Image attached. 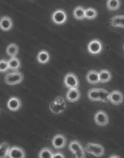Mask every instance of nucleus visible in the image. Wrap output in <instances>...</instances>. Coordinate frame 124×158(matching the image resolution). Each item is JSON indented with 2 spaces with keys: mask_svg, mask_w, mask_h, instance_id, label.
Segmentation results:
<instances>
[{
  "mask_svg": "<svg viewBox=\"0 0 124 158\" xmlns=\"http://www.w3.org/2000/svg\"><path fill=\"white\" fill-rule=\"evenodd\" d=\"M73 17L78 21L86 19V9L81 6H77L73 10Z\"/></svg>",
  "mask_w": 124,
  "mask_h": 158,
  "instance_id": "obj_17",
  "label": "nucleus"
},
{
  "mask_svg": "<svg viewBox=\"0 0 124 158\" xmlns=\"http://www.w3.org/2000/svg\"><path fill=\"white\" fill-rule=\"evenodd\" d=\"M110 26L115 28L124 29V16L123 15H118L113 17L109 21Z\"/></svg>",
  "mask_w": 124,
  "mask_h": 158,
  "instance_id": "obj_15",
  "label": "nucleus"
},
{
  "mask_svg": "<svg viewBox=\"0 0 124 158\" xmlns=\"http://www.w3.org/2000/svg\"><path fill=\"white\" fill-rule=\"evenodd\" d=\"M10 151V147L9 144L3 142L2 143L0 144V156L1 158H5L8 156V153Z\"/></svg>",
  "mask_w": 124,
  "mask_h": 158,
  "instance_id": "obj_24",
  "label": "nucleus"
},
{
  "mask_svg": "<svg viewBox=\"0 0 124 158\" xmlns=\"http://www.w3.org/2000/svg\"><path fill=\"white\" fill-rule=\"evenodd\" d=\"M51 19L56 25H62L67 21V14L64 10L58 9L53 12Z\"/></svg>",
  "mask_w": 124,
  "mask_h": 158,
  "instance_id": "obj_6",
  "label": "nucleus"
},
{
  "mask_svg": "<svg viewBox=\"0 0 124 158\" xmlns=\"http://www.w3.org/2000/svg\"><path fill=\"white\" fill-rule=\"evenodd\" d=\"M106 5H107V8L109 11H117L119 9L121 6V1L120 0H107Z\"/></svg>",
  "mask_w": 124,
  "mask_h": 158,
  "instance_id": "obj_23",
  "label": "nucleus"
},
{
  "mask_svg": "<svg viewBox=\"0 0 124 158\" xmlns=\"http://www.w3.org/2000/svg\"><path fill=\"white\" fill-rule=\"evenodd\" d=\"M88 52L92 55H98L103 50L102 43L99 40H93L90 41L87 45Z\"/></svg>",
  "mask_w": 124,
  "mask_h": 158,
  "instance_id": "obj_7",
  "label": "nucleus"
},
{
  "mask_svg": "<svg viewBox=\"0 0 124 158\" xmlns=\"http://www.w3.org/2000/svg\"><path fill=\"white\" fill-rule=\"evenodd\" d=\"M123 49H124V44H123Z\"/></svg>",
  "mask_w": 124,
  "mask_h": 158,
  "instance_id": "obj_31",
  "label": "nucleus"
},
{
  "mask_svg": "<svg viewBox=\"0 0 124 158\" xmlns=\"http://www.w3.org/2000/svg\"><path fill=\"white\" fill-rule=\"evenodd\" d=\"M100 91V102H109V95L110 93H109L107 90L105 89H99Z\"/></svg>",
  "mask_w": 124,
  "mask_h": 158,
  "instance_id": "obj_25",
  "label": "nucleus"
},
{
  "mask_svg": "<svg viewBox=\"0 0 124 158\" xmlns=\"http://www.w3.org/2000/svg\"><path fill=\"white\" fill-rule=\"evenodd\" d=\"M36 59H37L39 63H41V64L48 63L50 60L49 53L46 50H41V51H40V52H38L37 57H36Z\"/></svg>",
  "mask_w": 124,
  "mask_h": 158,
  "instance_id": "obj_18",
  "label": "nucleus"
},
{
  "mask_svg": "<svg viewBox=\"0 0 124 158\" xmlns=\"http://www.w3.org/2000/svg\"><path fill=\"white\" fill-rule=\"evenodd\" d=\"M7 70H9V64H8V61L2 59L1 61H0V71H1V73L7 72Z\"/></svg>",
  "mask_w": 124,
  "mask_h": 158,
  "instance_id": "obj_28",
  "label": "nucleus"
},
{
  "mask_svg": "<svg viewBox=\"0 0 124 158\" xmlns=\"http://www.w3.org/2000/svg\"><path fill=\"white\" fill-rule=\"evenodd\" d=\"M98 16V12L93 7H88L86 9V19L94 20Z\"/></svg>",
  "mask_w": 124,
  "mask_h": 158,
  "instance_id": "obj_26",
  "label": "nucleus"
},
{
  "mask_svg": "<svg viewBox=\"0 0 124 158\" xmlns=\"http://www.w3.org/2000/svg\"><path fill=\"white\" fill-rule=\"evenodd\" d=\"M94 120L97 125L105 126L109 124V116L104 111H98L94 116Z\"/></svg>",
  "mask_w": 124,
  "mask_h": 158,
  "instance_id": "obj_9",
  "label": "nucleus"
},
{
  "mask_svg": "<svg viewBox=\"0 0 124 158\" xmlns=\"http://www.w3.org/2000/svg\"><path fill=\"white\" fill-rule=\"evenodd\" d=\"M81 91L78 88L68 89L67 92L66 93V100L69 102H78L81 98Z\"/></svg>",
  "mask_w": 124,
  "mask_h": 158,
  "instance_id": "obj_8",
  "label": "nucleus"
},
{
  "mask_svg": "<svg viewBox=\"0 0 124 158\" xmlns=\"http://www.w3.org/2000/svg\"><path fill=\"white\" fill-rule=\"evenodd\" d=\"M66 102L61 96L55 98L53 101L49 104V110L54 114L62 113L66 110Z\"/></svg>",
  "mask_w": 124,
  "mask_h": 158,
  "instance_id": "obj_1",
  "label": "nucleus"
},
{
  "mask_svg": "<svg viewBox=\"0 0 124 158\" xmlns=\"http://www.w3.org/2000/svg\"><path fill=\"white\" fill-rule=\"evenodd\" d=\"M109 102L113 105H120L123 102V94L118 90H113L110 93Z\"/></svg>",
  "mask_w": 124,
  "mask_h": 158,
  "instance_id": "obj_11",
  "label": "nucleus"
},
{
  "mask_svg": "<svg viewBox=\"0 0 124 158\" xmlns=\"http://www.w3.org/2000/svg\"><path fill=\"white\" fill-rule=\"evenodd\" d=\"M13 22L9 17H2L0 20V28L3 31H8L12 28Z\"/></svg>",
  "mask_w": 124,
  "mask_h": 158,
  "instance_id": "obj_16",
  "label": "nucleus"
},
{
  "mask_svg": "<svg viewBox=\"0 0 124 158\" xmlns=\"http://www.w3.org/2000/svg\"><path fill=\"white\" fill-rule=\"evenodd\" d=\"M18 51H19V48L16 44H10L6 48V53L11 57H16L18 53Z\"/></svg>",
  "mask_w": 124,
  "mask_h": 158,
  "instance_id": "obj_22",
  "label": "nucleus"
},
{
  "mask_svg": "<svg viewBox=\"0 0 124 158\" xmlns=\"http://www.w3.org/2000/svg\"><path fill=\"white\" fill-rule=\"evenodd\" d=\"M68 149L76 158L86 157V150L77 140H73L68 145Z\"/></svg>",
  "mask_w": 124,
  "mask_h": 158,
  "instance_id": "obj_3",
  "label": "nucleus"
},
{
  "mask_svg": "<svg viewBox=\"0 0 124 158\" xmlns=\"http://www.w3.org/2000/svg\"><path fill=\"white\" fill-rule=\"evenodd\" d=\"M85 150H86V152L91 154V155H93L95 156H97V157H100V156H104V154H105L104 147L98 143H88L86 145Z\"/></svg>",
  "mask_w": 124,
  "mask_h": 158,
  "instance_id": "obj_4",
  "label": "nucleus"
},
{
  "mask_svg": "<svg viewBox=\"0 0 124 158\" xmlns=\"http://www.w3.org/2000/svg\"><path fill=\"white\" fill-rule=\"evenodd\" d=\"M8 157L10 158H24L26 157V153L24 150L19 147H12L10 148Z\"/></svg>",
  "mask_w": 124,
  "mask_h": 158,
  "instance_id": "obj_14",
  "label": "nucleus"
},
{
  "mask_svg": "<svg viewBox=\"0 0 124 158\" xmlns=\"http://www.w3.org/2000/svg\"><path fill=\"white\" fill-rule=\"evenodd\" d=\"M53 152L48 148H44L41 149L38 155L40 158H53Z\"/></svg>",
  "mask_w": 124,
  "mask_h": 158,
  "instance_id": "obj_27",
  "label": "nucleus"
},
{
  "mask_svg": "<svg viewBox=\"0 0 124 158\" xmlns=\"http://www.w3.org/2000/svg\"><path fill=\"white\" fill-rule=\"evenodd\" d=\"M63 85L67 89H73V88H78L80 83H79L77 76L74 73L69 72L64 76Z\"/></svg>",
  "mask_w": 124,
  "mask_h": 158,
  "instance_id": "obj_5",
  "label": "nucleus"
},
{
  "mask_svg": "<svg viewBox=\"0 0 124 158\" xmlns=\"http://www.w3.org/2000/svg\"><path fill=\"white\" fill-rule=\"evenodd\" d=\"M52 145L55 149H62L67 145V139L64 135H56L52 139Z\"/></svg>",
  "mask_w": 124,
  "mask_h": 158,
  "instance_id": "obj_10",
  "label": "nucleus"
},
{
  "mask_svg": "<svg viewBox=\"0 0 124 158\" xmlns=\"http://www.w3.org/2000/svg\"><path fill=\"white\" fill-rule=\"evenodd\" d=\"M7 106L11 111H17L22 107V102L18 98L12 97L8 99Z\"/></svg>",
  "mask_w": 124,
  "mask_h": 158,
  "instance_id": "obj_12",
  "label": "nucleus"
},
{
  "mask_svg": "<svg viewBox=\"0 0 124 158\" xmlns=\"http://www.w3.org/2000/svg\"><path fill=\"white\" fill-rule=\"evenodd\" d=\"M54 157L64 158L65 156L62 153H61V152H57V153H53V158H54Z\"/></svg>",
  "mask_w": 124,
  "mask_h": 158,
  "instance_id": "obj_29",
  "label": "nucleus"
},
{
  "mask_svg": "<svg viewBox=\"0 0 124 158\" xmlns=\"http://www.w3.org/2000/svg\"><path fill=\"white\" fill-rule=\"evenodd\" d=\"M113 157H119V156H115V155H113V156H110V158H113Z\"/></svg>",
  "mask_w": 124,
  "mask_h": 158,
  "instance_id": "obj_30",
  "label": "nucleus"
},
{
  "mask_svg": "<svg viewBox=\"0 0 124 158\" xmlns=\"http://www.w3.org/2000/svg\"><path fill=\"white\" fill-rule=\"evenodd\" d=\"M87 96H88L89 100H91L92 102H100V91L99 89H89L88 93H87Z\"/></svg>",
  "mask_w": 124,
  "mask_h": 158,
  "instance_id": "obj_21",
  "label": "nucleus"
},
{
  "mask_svg": "<svg viewBox=\"0 0 124 158\" xmlns=\"http://www.w3.org/2000/svg\"><path fill=\"white\" fill-rule=\"evenodd\" d=\"M8 64H9V70H12V71H18L22 67L21 61L16 57H11L8 60Z\"/></svg>",
  "mask_w": 124,
  "mask_h": 158,
  "instance_id": "obj_20",
  "label": "nucleus"
},
{
  "mask_svg": "<svg viewBox=\"0 0 124 158\" xmlns=\"http://www.w3.org/2000/svg\"><path fill=\"white\" fill-rule=\"evenodd\" d=\"M99 76H100V82L103 84L109 82L112 79V74L108 70H101L99 72Z\"/></svg>",
  "mask_w": 124,
  "mask_h": 158,
  "instance_id": "obj_19",
  "label": "nucleus"
},
{
  "mask_svg": "<svg viewBox=\"0 0 124 158\" xmlns=\"http://www.w3.org/2000/svg\"><path fill=\"white\" fill-rule=\"evenodd\" d=\"M23 79H24L23 74L18 71H14L10 73H7L4 76L5 83L8 85H18L23 81Z\"/></svg>",
  "mask_w": 124,
  "mask_h": 158,
  "instance_id": "obj_2",
  "label": "nucleus"
},
{
  "mask_svg": "<svg viewBox=\"0 0 124 158\" xmlns=\"http://www.w3.org/2000/svg\"><path fill=\"white\" fill-rule=\"evenodd\" d=\"M86 79L89 84H91V85H97V84L100 83L99 72L95 71V70H91L86 74Z\"/></svg>",
  "mask_w": 124,
  "mask_h": 158,
  "instance_id": "obj_13",
  "label": "nucleus"
}]
</instances>
